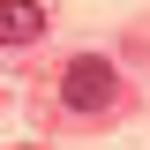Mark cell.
Segmentation results:
<instances>
[{
  "label": "cell",
  "instance_id": "obj_2",
  "mask_svg": "<svg viewBox=\"0 0 150 150\" xmlns=\"http://www.w3.org/2000/svg\"><path fill=\"white\" fill-rule=\"evenodd\" d=\"M45 38V8L38 0H0V45H38Z\"/></svg>",
  "mask_w": 150,
  "mask_h": 150
},
{
  "label": "cell",
  "instance_id": "obj_1",
  "mask_svg": "<svg viewBox=\"0 0 150 150\" xmlns=\"http://www.w3.org/2000/svg\"><path fill=\"white\" fill-rule=\"evenodd\" d=\"M112 90H120V75H112L105 53H75L68 68H60V105L68 112H105Z\"/></svg>",
  "mask_w": 150,
  "mask_h": 150
}]
</instances>
